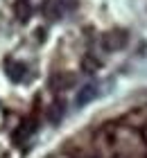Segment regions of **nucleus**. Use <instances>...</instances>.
<instances>
[{"instance_id":"obj_1","label":"nucleus","mask_w":147,"mask_h":158,"mask_svg":"<svg viewBox=\"0 0 147 158\" xmlns=\"http://www.w3.org/2000/svg\"><path fill=\"white\" fill-rule=\"evenodd\" d=\"M124 43H127V34L124 32H109L106 36H104V45H106V50H118V48H122Z\"/></svg>"},{"instance_id":"obj_2","label":"nucleus","mask_w":147,"mask_h":158,"mask_svg":"<svg viewBox=\"0 0 147 158\" xmlns=\"http://www.w3.org/2000/svg\"><path fill=\"white\" fill-rule=\"evenodd\" d=\"M95 97H97V88H95L93 84H86L84 88L77 93V99H75V104H77V106H86L88 102H93Z\"/></svg>"},{"instance_id":"obj_3","label":"nucleus","mask_w":147,"mask_h":158,"mask_svg":"<svg viewBox=\"0 0 147 158\" xmlns=\"http://www.w3.org/2000/svg\"><path fill=\"white\" fill-rule=\"evenodd\" d=\"M25 63H18V61H7V75H9L11 81H23L25 77Z\"/></svg>"},{"instance_id":"obj_4","label":"nucleus","mask_w":147,"mask_h":158,"mask_svg":"<svg viewBox=\"0 0 147 158\" xmlns=\"http://www.w3.org/2000/svg\"><path fill=\"white\" fill-rule=\"evenodd\" d=\"M52 106H54V109H52V113H50V120L57 122L59 118H61V113H63V104L59 102V104H52Z\"/></svg>"}]
</instances>
